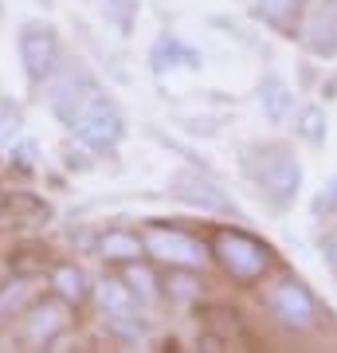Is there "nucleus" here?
I'll return each mask as SVG.
<instances>
[{"instance_id":"obj_1","label":"nucleus","mask_w":337,"mask_h":353,"mask_svg":"<svg viewBox=\"0 0 337 353\" xmlns=\"http://www.w3.org/2000/svg\"><path fill=\"white\" fill-rule=\"evenodd\" d=\"M55 114L87 150H114L125 138V118L118 110V102L94 79H79L63 94H55Z\"/></svg>"},{"instance_id":"obj_2","label":"nucleus","mask_w":337,"mask_h":353,"mask_svg":"<svg viewBox=\"0 0 337 353\" xmlns=\"http://www.w3.org/2000/svg\"><path fill=\"white\" fill-rule=\"evenodd\" d=\"M247 173L255 181V189L263 192V201L275 204V208H290L298 201L302 189V165L298 153L290 150L287 141H267V145H255L247 161Z\"/></svg>"},{"instance_id":"obj_3","label":"nucleus","mask_w":337,"mask_h":353,"mask_svg":"<svg viewBox=\"0 0 337 353\" xmlns=\"http://www.w3.org/2000/svg\"><path fill=\"white\" fill-rule=\"evenodd\" d=\"M208 248H212V259L224 267V275L236 279V283H243V287L259 283V279L275 267L271 243H263L259 236L239 232V228H216Z\"/></svg>"},{"instance_id":"obj_4","label":"nucleus","mask_w":337,"mask_h":353,"mask_svg":"<svg viewBox=\"0 0 337 353\" xmlns=\"http://www.w3.org/2000/svg\"><path fill=\"white\" fill-rule=\"evenodd\" d=\"M141 240H145V255H153L169 271H204L212 259V248L204 240H196L185 228L161 224V220L141 224Z\"/></svg>"},{"instance_id":"obj_5","label":"nucleus","mask_w":337,"mask_h":353,"mask_svg":"<svg viewBox=\"0 0 337 353\" xmlns=\"http://www.w3.org/2000/svg\"><path fill=\"white\" fill-rule=\"evenodd\" d=\"M267 310L275 314L278 326L294 330V334H306V330H314L322 322V306L314 299V290L294 275L278 279L275 287L267 290Z\"/></svg>"},{"instance_id":"obj_6","label":"nucleus","mask_w":337,"mask_h":353,"mask_svg":"<svg viewBox=\"0 0 337 353\" xmlns=\"http://www.w3.org/2000/svg\"><path fill=\"white\" fill-rule=\"evenodd\" d=\"M16 48H20V63H24V75L28 83H48L55 75V67H59V36H55V28L51 24H24L20 28V39H16Z\"/></svg>"},{"instance_id":"obj_7","label":"nucleus","mask_w":337,"mask_h":353,"mask_svg":"<svg viewBox=\"0 0 337 353\" xmlns=\"http://www.w3.org/2000/svg\"><path fill=\"white\" fill-rule=\"evenodd\" d=\"M71 326V314H67V303H32L20 314V338L28 345H51L63 330Z\"/></svg>"},{"instance_id":"obj_8","label":"nucleus","mask_w":337,"mask_h":353,"mask_svg":"<svg viewBox=\"0 0 337 353\" xmlns=\"http://www.w3.org/2000/svg\"><path fill=\"white\" fill-rule=\"evenodd\" d=\"M94 303H99L102 318H138L141 314V299L130 290V283L122 275L94 283Z\"/></svg>"},{"instance_id":"obj_9","label":"nucleus","mask_w":337,"mask_h":353,"mask_svg":"<svg viewBox=\"0 0 337 353\" xmlns=\"http://www.w3.org/2000/svg\"><path fill=\"white\" fill-rule=\"evenodd\" d=\"M94 255L118 267L134 263V259H145V240H141V232H130V228H106L94 240Z\"/></svg>"},{"instance_id":"obj_10","label":"nucleus","mask_w":337,"mask_h":353,"mask_svg":"<svg viewBox=\"0 0 337 353\" xmlns=\"http://www.w3.org/2000/svg\"><path fill=\"white\" fill-rule=\"evenodd\" d=\"M173 192L181 196V201H188V204H200L204 212H232V201L216 189L212 181H204V176H196V173L173 176Z\"/></svg>"},{"instance_id":"obj_11","label":"nucleus","mask_w":337,"mask_h":353,"mask_svg":"<svg viewBox=\"0 0 337 353\" xmlns=\"http://www.w3.org/2000/svg\"><path fill=\"white\" fill-rule=\"evenodd\" d=\"M259 110H263V118H267L271 126H283V122L290 118V110H294V94H290V87L278 75H263V83H259Z\"/></svg>"},{"instance_id":"obj_12","label":"nucleus","mask_w":337,"mask_h":353,"mask_svg":"<svg viewBox=\"0 0 337 353\" xmlns=\"http://www.w3.org/2000/svg\"><path fill=\"white\" fill-rule=\"evenodd\" d=\"M302 4H306V0H251V12H255V20L278 28L283 36H294Z\"/></svg>"},{"instance_id":"obj_13","label":"nucleus","mask_w":337,"mask_h":353,"mask_svg":"<svg viewBox=\"0 0 337 353\" xmlns=\"http://www.w3.org/2000/svg\"><path fill=\"white\" fill-rule=\"evenodd\" d=\"M51 290H55V299H63L67 306H79V303H87L90 279H87L83 267L59 263V267H51Z\"/></svg>"},{"instance_id":"obj_14","label":"nucleus","mask_w":337,"mask_h":353,"mask_svg":"<svg viewBox=\"0 0 337 353\" xmlns=\"http://www.w3.org/2000/svg\"><path fill=\"white\" fill-rule=\"evenodd\" d=\"M150 59H153V71H165V67H188V71H196L200 67V55L192 48H185L181 36H173V32H161L157 36Z\"/></svg>"},{"instance_id":"obj_15","label":"nucleus","mask_w":337,"mask_h":353,"mask_svg":"<svg viewBox=\"0 0 337 353\" xmlns=\"http://www.w3.org/2000/svg\"><path fill=\"white\" fill-rule=\"evenodd\" d=\"M122 279L130 283V290L138 294L141 303H157V299H161V283H157V275H153V267H145L141 259L122 263Z\"/></svg>"},{"instance_id":"obj_16","label":"nucleus","mask_w":337,"mask_h":353,"mask_svg":"<svg viewBox=\"0 0 337 353\" xmlns=\"http://www.w3.org/2000/svg\"><path fill=\"white\" fill-rule=\"evenodd\" d=\"M294 130H298L302 141H310V145H322L325 134H329V118H325L322 106H302L298 118H294Z\"/></svg>"},{"instance_id":"obj_17","label":"nucleus","mask_w":337,"mask_h":353,"mask_svg":"<svg viewBox=\"0 0 337 353\" xmlns=\"http://www.w3.org/2000/svg\"><path fill=\"white\" fill-rule=\"evenodd\" d=\"M32 283L28 279H16V283H4L0 287V318H8V314H24L28 306H32Z\"/></svg>"},{"instance_id":"obj_18","label":"nucleus","mask_w":337,"mask_h":353,"mask_svg":"<svg viewBox=\"0 0 337 353\" xmlns=\"http://www.w3.org/2000/svg\"><path fill=\"white\" fill-rule=\"evenodd\" d=\"M102 12L114 16V24L122 28V32H130L134 12H138V0H102Z\"/></svg>"},{"instance_id":"obj_19","label":"nucleus","mask_w":337,"mask_h":353,"mask_svg":"<svg viewBox=\"0 0 337 353\" xmlns=\"http://www.w3.org/2000/svg\"><path fill=\"white\" fill-rule=\"evenodd\" d=\"M20 126H24V114L20 110H4L0 114V145H16Z\"/></svg>"},{"instance_id":"obj_20","label":"nucleus","mask_w":337,"mask_h":353,"mask_svg":"<svg viewBox=\"0 0 337 353\" xmlns=\"http://www.w3.org/2000/svg\"><path fill=\"white\" fill-rule=\"evenodd\" d=\"M322 252H325V263H329V271L337 275V224L325 232V240H322Z\"/></svg>"},{"instance_id":"obj_21","label":"nucleus","mask_w":337,"mask_h":353,"mask_svg":"<svg viewBox=\"0 0 337 353\" xmlns=\"http://www.w3.org/2000/svg\"><path fill=\"white\" fill-rule=\"evenodd\" d=\"M12 157L20 169H32V157H36V145L32 141H20V145H12Z\"/></svg>"},{"instance_id":"obj_22","label":"nucleus","mask_w":337,"mask_h":353,"mask_svg":"<svg viewBox=\"0 0 337 353\" xmlns=\"http://www.w3.org/2000/svg\"><path fill=\"white\" fill-rule=\"evenodd\" d=\"M329 204H337V181L329 185Z\"/></svg>"},{"instance_id":"obj_23","label":"nucleus","mask_w":337,"mask_h":353,"mask_svg":"<svg viewBox=\"0 0 337 353\" xmlns=\"http://www.w3.org/2000/svg\"><path fill=\"white\" fill-rule=\"evenodd\" d=\"M0 204H4V189H0Z\"/></svg>"}]
</instances>
